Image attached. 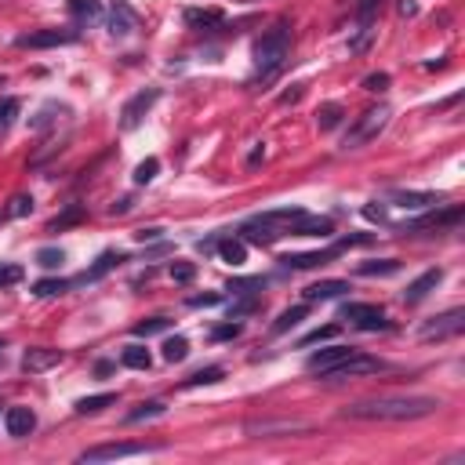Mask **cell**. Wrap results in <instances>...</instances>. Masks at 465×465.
Returning <instances> with one entry per match:
<instances>
[{
	"label": "cell",
	"instance_id": "cell-1",
	"mask_svg": "<svg viewBox=\"0 0 465 465\" xmlns=\"http://www.w3.org/2000/svg\"><path fill=\"white\" fill-rule=\"evenodd\" d=\"M444 404L437 396H375V400H356L342 411V418L353 422H415L437 415Z\"/></svg>",
	"mask_w": 465,
	"mask_h": 465
},
{
	"label": "cell",
	"instance_id": "cell-2",
	"mask_svg": "<svg viewBox=\"0 0 465 465\" xmlns=\"http://www.w3.org/2000/svg\"><path fill=\"white\" fill-rule=\"evenodd\" d=\"M288 51H291V29L280 22V26H273L269 33H262V40L255 44V73L273 77L288 62Z\"/></svg>",
	"mask_w": 465,
	"mask_h": 465
},
{
	"label": "cell",
	"instance_id": "cell-3",
	"mask_svg": "<svg viewBox=\"0 0 465 465\" xmlns=\"http://www.w3.org/2000/svg\"><path fill=\"white\" fill-rule=\"evenodd\" d=\"M389 116H393V109H389V106H371V109H363V113L356 116V124L349 128V135H346L342 149H360V146H367L371 138H378V135L385 131Z\"/></svg>",
	"mask_w": 465,
	"mask_h": 465
},
{
	"label": "cell",
	"instance_id": "cell-4",
	"mask_svg": "<svg viewBox=\"0 0 465 465\" xmlns=\"http://www.w3.org/2000/svg\"><path fill=\"white\" fill-rule=\"evenodd\" d=\"M378 371H385V363L378 356H367V353H353L346 356L342 363H334L331 371H324V382H349V378H367V375H378Z\"/></svg>",
	"mask_w": 465,
	"mask_h": 465
},
{
	"label": "cell",
	"instance_id": "cell-5",
	"mask_svg": "<svg viewBox=\"0 0 465 465\" xmlns=\"http://www.w3.org/2000/svg\"><path fill=\"white\" fill-rule=\"evenodd\" d=\"M313 425L298 422V418H251L244 425V432L251 440H280V437H298V432H309Z\"/></svg>",
	"mask_w": 465,
	"mask_h": 465
},
{
	"label": "cell",
	"instance_id": "cell-6",
	"mask_svg": "<svg viewBox=\"0 0 465 465\" xmlns=\"http://www.w3.org/2000/svg\"><path fill=\"white\" fill-rule=\"evenodd\" d=\"M465 331V309H447V313L432 317L429 324H422L418 338L422 342H444V338H458Z\"/></svg>",
	"mask_w": 465,
	"mask_h": 465
},
{
	"label": "cell",
	"instance_id": "cell-7",
	"mask_svg": "<svg viewBox=\"0 0 465 465\" xmlns=\"http://www.w3.org/2000/svg\"><path fill=\"white\" fill-rule=\"evenodd\" d=\"M157 99H160V87H146V91H138L135 99H128V102H124V109H120V128L124 131H135L138 124L146 120V113L157 106Z\"/></svg>",
	"mask_w": 465,
	"mask_h": 465
},
{
	"label": "cell",
	"instance_id": "cell-8",
	"mask_svg": "<svg viewBox=\"0 0 465 465\" xmlns=\"http://www.w3.org/2000/svg\"><path fill=\"white\" fill-rule=\"evenodd\" d=\"M342 320H349L360 331H385L389 320L378 305H367V302H346L342 305Z\"/></svg>",
	"mask_w": 465,
	"mask_h": 465
},
{
	"label": "cell",
	"instance_id": "cell-9",
	"mask_svg": "<svg viewBox=\"0 0 465 465\" xmlns=\"http://www.w3.org/2000/svg\"><path fill=\"white\" fill-rule=\"evenodd\" d=\"M367 236H349V240H342V244H334V247H324V251H309V255H284L280 262L288 266V269H313V266H327L331 258H338L346 251L349 244H363Z\"/></svg>",
	"mask_w": 465,
	"mask_h": 465
},
{
	"label": "cell",
	"instance_id": "cell-10",
	"mask_svg": "<svg viewBox=\"0 0 465 465\" xmlns=\"http://www.w3.org/2000/svg\"><path fill=\"white\" fill-rule=\"evenodd\" d=\"M77 40H80L77 29H37V33H22L15 44L40 51V48H62V44H77Z\"/></svg>",
	"mask_w": 465,
	"mask_h": 465
},
{
	"label": "cell",
	"instance_id": "cell-11",
	"mask_svg": "<svg viewBox=\"0 0 465 465\" xmlns=\"http://www.w3.org/2000/svg\"><path fill=\"white\" fill-rule=\"evenodd\" d=\"M385 200L396 204V207H404V211H425V207H440L444 204L440 193H425V190H389Z\"/></svg>",
	"mask_w": 465,
	"mask_h": 465
},
{
	"label": "cell",
	"instance_id": "cell-12",
	"mask_svg": "<svg viewBox=\"0 0 465 465\" xmlns=\"http://www.w3.org/2000/svg\"><path fill=\"white\" fill-rule=\"evenodd\" d=\"M153 447H146V444H99V447H87L84 454H80V461L87 465H95V461H113V458H131V454H149Z\"/></svg>",
	"mask_w": 465,
	"mask_h": 465
},
{
	"label": "cell",
	"instance_id": "cell-13",
	"mask_svg": "<svg viewBox=\"0 0 465 465\" xmlns=\"http://www.w3.org/2000/svg\"><path fill=\"white\" fill-rule=\"evenodd\" d=\"M461 222V207H447L437 214H425V219H411V222H400L396 233H422V229H444V226H458Z\"/></svg>",
	"mask_w": 465,
	"mask_h": 465
},
{
	"label": "cell",
	"instance_id": "cell-14",
	"mask_svg": "<svg viewBox=\"0 0 465 465\" xmlns=\"http://www.w3.org/2000/svg\"><path fill=\"white\" fill-rule=\"evenodd\" d=\"M138 29V15L131 11L128 0H113V8H109V33L113 37H131Z\"/></svg>",
	"mask_w": 465,
	"mask_h": 465
},
{
	"label": "cell",
	"instance_id": "cell-15",
	"mask_svg": "<svg viewBox=\"0 0 465 465\" xmlns=\"http://www.w3.org/2000/svg\"><path fill=\"white\" fill-rule=\"evenodd\" d=\"M356 349L353 346H331V349H320V353H309L305 367L313 371V375H324V371H331L334 363H342L346 356H353Z\"/></svg>",
	"mask_w": 465,
	"mask_h": 465
},
{
	"label": "cell",
	"instance_id": "cell-16",
	"mask_svg": "<svg viewBox=\"0 0 465 465\" xmlns=\"http://www.w3.org/2000/svg\"><path fill=\"white\" fill-rule=\"evenodd\" d=\"M58 363H62V353L58 349H44V346L26 349V356H22V371H26V375H40V371H51Z\"/></svg>",
	"mask_w": 465,
	"mask_h": 465
},
{
	"label": "cell",
	"instance_id": "cell-17",
	"mask_svg": "<svg viewBox=\"0 0 465 465\" xmlns=\"http://www.w3.org/2000/svg\"><path fill=\"white\" fill-rule=\"evenodd\" d=\"M4 429H8V437H29V432L37 429V415L29 411V407H8L4 411Z\"/></svg>",
	"mask_w": 465,
	"mask_h": 465
},
{
	"label": "cell",
	"instance_id": "cell-18",
	"mask_svg": "<svg viewBox=\"0 0 465 465\" xmlns=\"http://www.w3.org/2000/svg\"><path fill=\"white\" fill-rule=\"evenodd\" d=\"M444 280V269H425L422 276H418V280H411L407 284V291H404V302L407 305H418L429 291H437V284Z\"/></svg>",
	"mask_w": 465,
	"mask_h": 465
},
{
	"label": "cell",
	"instance_id": "cell-19",
	"mask_svg": "<svg viewBox=\"0 0 465 465\" xmlns=\"http://www.w3.org/2000/svg\"><path fill=\"white\" fill-rule=\"evenodd\" d=\"M284 236V229H276V226H269V222H247L244 229H240V240L244 244H262V247H269V244H276Z\"/></svg>",
	"mask_w": 465,
	"mask_h": 465
},
{
	"label": "cell",
	"instance_id": "cell-20",
	"mask_svg": "<svg viewBox=\"0 0 465 465\" xmlns=\"http://www.w3.org/2000/svg\"><path fill=\"white\" fill-rule=\"evenodd\" d=\"M120 262H128V258H124L120 251H106V255H102V258H99L95 266H91L87 273H80L77 280H70V288H73V284H95V280H102V276H106L109 269H116Z\"/></svg>",
	"mask_w": 465,
	"mask_h": 465
},
{
	"label": "cell",
	"instance_id": "cell-21",
	"mask_svg": "<svg viewBox=\"0 0 465 465\" xmlns=\"http://www.w3.org/2000/svg\"><path fill=\"white\" fill-rule=\"evenodd\" d=\"M346 291H349V280H320V284H309L302 295H305V302H331Z\"/></svg>",
	"mask_w": 465,
	"mask_h": 465
},
{
	"label": "cell",
	"instance_id": "cell-22",
	"mask_svg": "<svg viewBox=\"0 0 465 465\" xmlns=\"http://www.w3.org/2000/svg\"><path fill=\"white\" fill-rule=\"evenodd\" d=\"M190 29H211V26H222V11L219 8H190L182 15Z\"/></svg>",
	"mask_w": 465,
	"mask_h": 465
},
{
	"label": "cell",
	"instance_id": "cell-23",
	"mask_svg": "<svg viewBox=\"0 0 465 465\" xmlns=\"http://www.w3.org/2000/svg\"><path fill=\"white\" fill-rule=\"evenodd\" d=\"M331 233H334L331 219H309V214H302L295 222V236H331Z\"/></svg>",
	"mask_w": 465,
	"mask_h": 465
},
{
	"label": "cell",
	"instance_id": "cell-24",
	"mask_svg": "<svg viewBox=\"0 0 465 465\" xmlns=\"http://www.w3.org/2000/svg\"><path fill=\"white\" fill-rule=\"evenodd\" d=\"M164 415H168V404H164V400H149V404H138L135 411L124 415V422H128V425H138V422H149V418H164Z\"/></svg>",
	"mask_w": 465,
	"mask_h": 465
},
{
	"label": "cell",
	"instance_id": "cell-25",
	"mask_svg": "<svg viewBox=\"0 0 465 465\" xmlns=\"http://www.w3.org/2000/svg\"><path fill=\"white\" fill-rule=\"evenodd\" d=\"M219 255H222L226 266L240 269V266L247 262V244H244L240 236H236V240H222V244H219Z\"/></svg>",
	"mask_w": 465,
	"mask_h": 465
},
{
	"label": "cell",
	"instance_id": "cell-26",
	"mask_svg": "<svg viewBox=\"0 0 465 465\" xmlns=\"http://www.w3.org/2000/svg\"><path fill=\"white\" fill-rule=\"evenodd\" d=\"M70 15L77 22H99L102 18V0H70Z\"/></svg>",
	"mask_w": 465,
	"mask_h": 465
},
{
	"label": "cell",
	"instance_id": "cell-27",
	"mask_svg": "<svg viewBox=\"0 0 465 465\" xmlns=\"http://www.w3.org/2000/svg\"><path fill=\"white\" fill-rule=\"evenodd\" d=\"M113 404H116V393L84 396V400H77V415H99V411H106V407H113Z\"/></svg>",
	"mask_w": 465,
	"mask_h": 465
},
{
	"label": "cell",
	"instance_id": "cell-28",
	"mask_svg": "<svg viewBox=\"0 0 465 465\" xmlns=\"http://www.w3.org/2000/svg\"><path fill=\"white\" fill-rule=\"evenodd\" d=\"M342 116H346V109L338 106V102H324V106L317 109V128H320V131H334L338 124H342Z\"/></svg>",
	"mask_w": 465,
	"mask_h": 465
},
{
	"label": "cell",
	"instance_id": "cell-29",
	"mask_svg": "<svg viewBox=\"0 0 465 465\" xmlns=\"http://www.w3.org/2000/svg\"><path fill=\"white\" fill-rule=\"evenodd\" d=\"M120 363H124V367H135V371H149L153 356H149V349H146V346H124Z\"/></svg>",
	"mask_w": 465,
	"mask_h": 465
},
{
	"label": "cell",
	"instance_id": "cell-30",
	"mask_svg": "<svg viewBox=\"0 0 465 465\" xmlns=\"http://www.w3.org/2000/svg\"><path fill=\"white\" fill-rule=\"evenodd\" d=\"M396 269H400L396 258H378V262H360V266H356L360 276H389V273H396Z\"/></svg>",
	"mask_w": 465,
	"mask_h": 465
},
{
	"label": "cell",
	"instance_id": "cell-31",
	"mask_svg": "<svg viewBox=\"0 0 465 465\" xmlns=\"http://www.w3.org/2000/svg\"><path fill=\"white\" fill-rule=\"evenodd\" d=\"M80 219H84V207H80V204H70V207H66V211H62V214H58V219H55V222L48 226V233H62V229H70V226H77Z\"/></svg>",
	"mask_w": 465,
	"mask_h": 465
},
{
	"label": "cell",
	"instance_id": "cell-32",
	"mask_svg": "<svg viewBox=\"0 0 465 465\" xmlns=\"http://www.w3.org/2000/svg\"><path fill=\"white\" fill-rule=\"evenodd\" d=\"M305 313H309V309H305V305H295V309H284V313H280V320H276V324H273V334H284V331H291L295 324H302V320H305Z\"/></svg>",
	"mask_w": 465,
	"mask_h": 465
},
{
	"label": "cell",
	"instance_id": "cell-33",
	"mask_svg": "<svg viewBox=\"0 0 465 465\" xmlns=\"http://www.w3.org/2000/svg\"><path fill=\"white\" fill-rule=\"evenodd\" d=\"M185 356H190V342H185L182 334L168 338V342H164V360H168V363H182Z\"/></svg>",
	"mask_w": 465,
	"mask_h": 465
},
{
	"label": "cell",
	"instance_id": "cell-34",
	"mask_svg": "<svg viewBox=\"0 0 465 465\" xmlns=\"http://www.w3.org/2000/svg\"><path fill=\"white\" fill-rule=\"evenodd\" d=\"M18 113H22V99H4V102H0V135L11 131V124H15Z\"/></svg>",
	"mask_w": 465,
	"mask_h": 465
},
{
	"label": "cell",
	"instance_id": "cell-35",
	"mask_svg": "<svg viewBox=\"0 0 465 465\" xmlns=\"http://www.w3.org/2000/svg\"><path fill=\"white\" fill-rule=\"evenodd\" d=\"M168 327H171L168 317H149V320H138L131 331H135L138 338H149V334H160V331H168Z\"/></svg>",
	"mask_w": 465,
	"mask_h": 465
},
{
	"label": "cell",
	"instance_id": "cell-36",
	"mask_svg": "<svg viewBox=\"0 0 465 465\" xmlns=\"http://www.w3.org/2000/svg\"><path fill=\"white\" fill-rule=\"evenodd\" d=\"M29 211H33V197L18 193V197H11V204L4 207V219H26Z\"/></svg>",
	"mask_w": 465,
	"mask_h": 465
},
{
	"label": "cell",
	"instance_id": "cell-37",
	"mask_svg": "<svg viewBox=\"0 0 465 465\" xmlns=\"http://www.w3.org/2000/svg\"><path fill=\"white\" fill-rule=\"evenodd\" d=\"M157 171H160V160H157V157H146V160L135 168V185H149L153 178H157Z\"/></svg>",
	"mask_w": 465,
	"mask_h": 465
},
{
	"label": "cell",
	"instance_id": "cell-38",
	"mask_svg": "<svg viewBox=\"0 0 465 465\" xmlns=\"http://www.w3.org/2000/svg\"><path fill=\"white\" fill-rule=\"evenodd\" d=\"M222 375H226L222 367H204V371L185 378V385H214V382H222Z\"/></svg>",
	"mask_w": 465,
	"mask_h": 465
},
{
	"label": "cell",
	"instance_id": "cell-39",
	"mask_svg": "<svg viewBox=\"0 0 465 465\" xmlns=\"http://www.w3.org/2000/svg\"><path fill=\"white\" fill-rule=\"evenodd\" d=\"M62 291H70V280H51V276H48V280H37V284H33V295H37V298H51V295H62Z\"/></svg>",
	"mask_w": 465,
	"mask_h": 465
},
{
	"label": "cell",
	"instance_id": "cell-40",
	"mask_svg": "<svg viewBox=\"0 0 465 465\" xmlns=\"http://www.w3.org/2000/svg\"><path fill=\"white\" fill-rule=\"evenodd\" d=\"M62 262H66L62 247H40V251H37V266H40V269H58Z\"/></svg>",
	"mask_w": 465,
	"mask_h": 465
},
{
	"label": "cell",
	"instance_id": "cell-41",
	"mask_svg": "<svg viewBox=\"0 0 465 465\" xmlns=\"http://www.w3.org/2000/svg\"><path fill=\"white\" fill-rule=\"evenodd\" d=\"M193 276H197V266H193V262H175V266H171V280H175V284H190Z\"/></svg>",
	"mask_w": 465,
	"mask_h": 465
},
{
	"label": "cell",
	"instance_id": "cell-42",
	"mask_svg": "<svg viewBox=\"0 0 465 465\" xmlns=\"http://www.w3.org/2000/svg\"><path fill=\"white\" fill-rule=\"evenodd\" d=\"M334 334H338V327H334V324L317 327L313 334H305V338H302V349H305V346H317V342H327V338H334Z\"/></svg>",
	"mask_w": 465,
	"mask_h": 465
},
{
	"label": "cell",
	"instance_id": "cell-43",
	"mask_svg": "<svg viewBox=\"0 0 465 465\" xmlns=\"http://www.w3.org/2000/svg\"><path fill=\"white\" fill-rule=\"evenodd\" d=\"M22 280V266L8 262V266H0V288H8V284H18Z\"/></svg>",
	"mask_w": 465,
	"mask_h": 465
},
{
	"label": "cell",
	"instance_id": "cell-44",
	"mask_svg": "<svg viewBox=\"0 0 465 465\" xmlns=\"http://www.w3.org/2000/svg\"><path fill=\"white\" fill-rule=\"evenodd\" d=\"M255 309H258V298H244V302L229 305V320H240V317H247V313H255Z\"/></svg>",
	"mask_w": 465,
	"mask_h": 465
},
{
	"label": "cell",
	"instance_id": "cell-45",
	"mask_svg": "<svg viewBox=\"0 0 465 465\" xmlns=\"http://www.w3.org/2000/svg\"><path fill=\"white\" fill-rule=\"evenodd\" d=\"M236 334H240V324H233V320H229V324H219V327L211 331L214 342H229V338H236Z\"/></svg>",
	"mask_w": 465,
	"mask_h": 465
},
{
	"label": "cell",
	"instance_id": "cell-46",
	"mask_svg": "<svg viewBox=\"0 0 465 465\" xmlns=\"http://www.w3.org/2000/svg\"><path fill=\"white\" fill-rule=\"evenodd\" d=\"M385 84H389V73H371V77L363 80L367 91H385Z\"/></svg>",
	"mask_w": 465,
	"mask_h": 465
},
{
	"label": "cell",
	"instance_id": "cell-47",
	"mask_svg": "<svg viewBox=\"0 0 465 465\" xmlns=\"http://www.w3.org/2000/svg\"><path fill=\"white\" fill-rule=\"evenodd\" d=\"M363 219H367V222H385V207H382V204H367V207H363Z\"/></svg>",
	"mask_w": 465,
	"mask_h": 465
},
{
	"label": "cell",
	"instance_id": "cell-48",
	"mask_svg": "<svg viewBox=\"0 0 465 465\" xmlns=\"http://www.w3.org/2000/svg\"><path fill=\"white\" fill-rule=\"evenodd\" d=\"M55 109H58V106H44V109H40V116L33 120V128H37V131H40V128H48V124H55V116H51Z\"/></svg>",
	"mask_w": 465,
	"mask_h": 465
},
{
	"label": "cell",
	"instance_id": "cell-49",
	"mask_svg": "<svg viewBox=\"0 0 465 465\" xmlns=\"http://www.w3.org/2000/svg\"><path fill=\"white\" fill-rule=\"evenodd\" d=\"M219 302H222V295H193V298H190L193 309H200V305H219Z\"/></svg>",
	"mask_w": 465,
	"mask_h": 465
},
{
	"label": "cell",
	"instance_id": "cell-50",
	"mask_svg": "<svg viewBox=\"0 0 465 465\" xmlns=\"http://www.w3.org/2000/svg\"><path fill=\"white\" fill-rule=\"evenodd\" d=\"M128 211H131V197H120L109 204V214H128Z\"/></svg>",
	"mask_w": 465,
	"mask_h": 465
},
{
	"label": "cell",
	"instance_id": "cell-51",
	"mask_svg": "<svg viewBox=\"0 0 465 465\" xmlns=\"http://www.w3.org/2000/svg\"><path fill=\"white\" fill-rule=\"evenodd\" d=\"M135 240H138V244H149V240H160V229H138V233H135Z\"/></svg>",
	"mask_w": 465,
	"mask_h": 465
},
{
	"label": "cell",
	"instance_id": "cell-52",
	"mask_svg": "<svg viewBox=\"0 0 465 465\" xmlns=\"http://www.w3.org/2000/svg\"><path fill=\"white\" fill-rule=\"evenodd\" d=\"M302 99V87H295V91H288V95H280V102H298Z\"/></svg>",
	"mask_w": 465,
	"mask_h": 465
},
{
	"label": "cell",
	"instance_id": "cell-53",
	"mask_svg": "<svg viewBox=\"0 0 465 465\" xmlns=\"http://www.w3.org/2000/svg\"><path fill=\"white\" fill-rule=\"evenodd\" d=\"M0 87H4V77H0Z\"/></svg>",
	"mask_w": 465,
	"mask_h": 465
},
{
	"label": "cell",
	"instance_id": "cell-54",
	"mask_svg": "<svg viewBox=\"0 0 465 465\" xmlns=\"http://www.w3.org/2000/svg\"><path fill=\"white\" fill-rule=\"evenodd\" d=\"M0 349H4V342H0Z\"/></svg>",
	"mask_w": 465,
	"mask_h": 465
}]
</instances>
